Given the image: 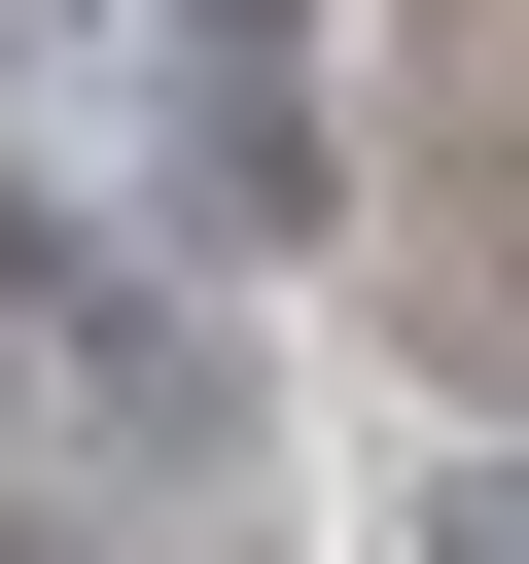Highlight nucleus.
<instances>
[{"label":"nucleus","instance_id":"obj_1","mask_svg":"<svg viewBox=\"0 0 529 564\" xmlns=\"http://www.w3.org/2000/svg\"><path fill=\"white\" fill-rule=\"evenodd\" d=\"M423 564H529V458H458V494H423Z\"/></svg>","mask_w":529,"mask_h":564}]
</instances>
